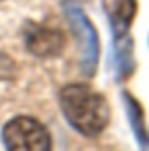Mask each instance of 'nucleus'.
Returning <instances> with one entry per match:
<instances>
[{
	"mask_svg": "<svg viewBox=\"0 0 149 151\" xmlns=\"http://www.w3.org/2000/svg\"><path fill=\"white\" fill-rule=\"evenodd\" d=\"M59 104L66 114V121L86 137H96L108 125L110 119L108 104L104 96L94 92L90 86L84 84L66 86L59 92Z\"/></svg>",
	"mask_w": 149,
	"mask_h": 151,
	"instance_id": "f257e3e1",
	"label": "nucleus"
},
{
	"mask_svg": "<svg viewBox=\"0 0 149 151\" xmlns=\"http://www.w3.org/2000/svg\"><path fill=\"white\" fill-rule=\"evenodd\" d=\"M63 14L70 25V31L74 33L80 51V70L84 76H94L100 57L98 33L94 25L90 23L88 14L82 10L78 2H63Z\"/></svg>",
	"mask_w": 149,
	"mask_h": 151,
	"instance_id": "f03ea898",
	"label": "nucleus"
},
{
	"mask_svg": "<svg viewBox=\"0 0 149 151\" xmlns=\"http://www.w3.org/2000/svg\"><path fill=\"white\" fill-rule=\"evenodd\" d=\"M6 151H51L47 129L33 116H14L2 131Z\"/></svg>",
	"mask_w": 149,
	"mask_h": 151,
	"instance_id": "7ed1b4c3",
	"label": "nucleus"
},
{
	"mask_svg": "<svg viewBox=\"0 0 149 151\" xmlns=\"http://www.w3.org/2000/svg\"><path fill=\"white\" fill-rule=\"evenodd\" d=\"M27 49L37 57H51L63 49V35L61 31L47 25H35L27 31Z\"/></svg>",
	"mask_w": 149,
	"mask_h": 151,
	"instance_id": "20e7f679",
	"label": "nucleus"
},
{
	"mask_svg": "<svg viewBox=\"0 0 149 151\" xmlns=\"http://www.w3.org/2000/svg\"><path fill=\"white\" fill-rule=\"evenodd\" d=\"M104 12L108 17L114 41L123 39L129 35V29L133 25L137 12V0H104Z\"/></svg>",
	"mask_w": 149,
	"mask_h": 151,
	"instance_id": "39448f33",
	"label": "nucleus"
},
{
	"mask_svg": "<svg viewBox=\"0 0 149 151\" xmlns=\"http://www.w3.org/2000/svg\"><path fill=\"white\" fill-rule=\"evenodd\" d=\"M123 100H125V108H127V116H129L131 129H133L139 145L141 147H149V133H147V125H145L143 110H141L139 102L135 100L129 92H123Z\"/></svg>",
	"mask_w": 149,
	"mask_h": 151,
	"instance_id": "423d86ee",
	"label": "nucleus"
},
{
	"mask_svg": "<svg viewBox=\"0 0 149 151\" xmlns=\"http://www.w3.org/2000/svg\"><path fill=\"white\" fill-rule=\"evenodd\" d=\"M114 61H117V80H127L135 70L133 59V43L129 35L114 41Z\"/></svg>",
	"mask_w": 149,
	"mask_h": 151,
	"instance_id": "0eeeda50",
	"label": "nucleus"
}]
</instances>
